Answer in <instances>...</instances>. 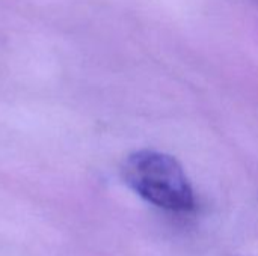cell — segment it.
<instances>
[{"label": "cell", "mask_w": 258, "mask_h": 256, "mask_svg": "<svg viewBox=\"0 0 258 256\" xmlns=\"http://www.w3.org/2000/svg\"><path fill=\"white\" fill-rule=\"evenodd\" d=\"M127 186L147 202L175 213L195 208L192 186L181 164L171 155L157 151H138L122 166Z\"/></svg>", "instance_id": "obj_1"}]
</instances>
